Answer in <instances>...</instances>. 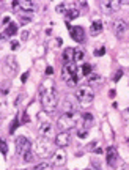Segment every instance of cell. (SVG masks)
Instances as JSON below:
<instances>
[{
	"mask_svg": "<svg viewBox=\"0 0 129 170\" xmlns=\"http://www.w3.org/2000/svg\"><path fill=\"white\" fill-rule=\"evenodd\" d=\"M40 98H41V104L44 110L47 112H52L55 110V106H57V90H55V85L54 82L50 81H46L40 90Z\"/></svg>",
	"mask_w": 129,
	"mask_h": 170,
	"instance_id": "1",
	"label": "cell"
},
{
	"mask_svg": "<svg viewBox=\"0 0 129 170\" xmlns=\"http://www.w3.org/2000/svg\"><path fill=\"white\" fill-rule=\"evenodd\" d=\"M76 125H77L76 113H63L57 120V126L60 131H71L72 128H76Z\"/></svg>",
	"mask_w": 129,
	"mask_h": 170,
	"instance_id": "2",
	"label": "cell"
},
{
	"mask_svg": "<svg viewBox=\"0 0 129 170\" xmlns=\"http://www.w3.org/2000/svg\"><path fill=\"white\" fill-rule=\"evenodd\" d=\"M76 98L79 99V102H92L93 98H95V93H93V90L90 88L88 85H84V87H79V90H77V93H76Z\"/></svg>",
	"mask_w": 129,
	"mask_h": 170,
	"instance_id": "3",
	"label": "cell"
},
{
	"mask_svg": "<svg viewBox=\"0 0 129 170\" xmlns=\"http://www.w3.org/2000/svg\"><path fill=\"white\" fill-rule=\"evenodd\" d=\"M127 29H129V24H127V21L123 19V18H118V19H115V21L112 22V32L117 35L118 38H121V36L127 32Z\"/></svg>",
	"mask_w": 129,
	"mask_h": 170,
	"instance_id": "4",
	"label": "cell"
},
{
	"mask_svg": "<svg viewBox=\"0 0 129 170\" xmlns=\"http://www.w3.org/2000/svg\"><path fill=\"white\" fill-rule=\"evenodd\" d=\"M30 148H32V142L27 137H24V136L16 137V154L24 156L27 151H30Z\"/></svg>",
	"mask_w": 129,
	"mask_h": 170,
	"instance_id": "5",
	"label": "cell"
},
{
	"mask_svg": "<svg viewBox=\"0 0 129 170\" xmlns=\"http://www.w3.org/2000/svg\"><path fill=\"white\" fill-rule=\"evenodd\" d=\"M38 132H40V136L46 140L49 139H55L54 137V125L50 121H43L40 123V126H38Z\"/></svg>",
	"mask_w": 129,
	"mask_h": 170,
	"instance_id": "6",
	"label": "cell"
},
{
	"mask_svg": "<svg viewBox=\"0 0 129 170\" xmlns=\"http://www.w3.org/2000/svg\"><path fill=\"white\" fill-rule=\"evenodd\" d=\"M71 140H72V137L69 134V131H61V132H58L55 136V145L58 148H66L71 145Z\"/></svg>",
	"mask_w": 129,
	"mask_h": 170,
	"instance_id": "7",
	"label": "cell"
},
{
	"mask_svg": "<svg viewBox=\"0 0 129 170\" xmlns=\"http://www.w3.org/2000/svg\"><path fill=\"white\" fill-rule=\"evenodd\" d=\"M35 153L38 156H41V158H46V156L52 154V148H50V145H49V143H46L44 139L41 137L40 140L36 142V145H35Z\"/></svg>",
	"mask_w": 129,
	"mask_h": 170,
	"instance_id": "8",
	"label": "cell"
},
{
	"mask_svg": "<svg viewBox=\"0 0 129 170\" xmlns=\"http://www.w3.org/2000/svg\"><path fill=\"white\" fill-rule=\"evenodd\" d=\"M13 10L14 11H21V10H25V11H35L36 10V3L35 2H27V0H19V2H13Z\"/></svg>",
	"mask_w": 129,
	"mask_h": 170,
	"instance_id": "9",
	"label": "cell"
},
{
	"mask_svg": "<svg viewBox=\"0 0 129 170\" xmlns=\"http://www.w3.org/2000/svg\"><path fill=\"white\" fill-rule=\"evenodd\" d=\"M121 2L118 0H106V2H101V10L106 13V14H112L113 11H117L120 8Z\"/></svg>",
	"mask_w": 129,
	"mask_h": 170,
	"instance_id": "10",
	"label": "cell"
},
{
	"mask_svg": "<svg viewBox=\"0 0 129 170\" xmlns=\"http://www.w3.org/2000/svg\"><path fill=\"white\" fill-rule=\"evenodd\" d=\"M77 76V66H76V63H68V65H64L63 69H61V77H63V81L66 82L69 81L71 77Z\"/></svg>",
	"mask_w": 129,
	"mask_h": 170,
	"instance_id": "11",
	"label": "cell"
},
{
	"mask_svg": "<svg viewBox=\"0 0 129 170\" xmlns=\"http://www.w3.org/2000/svg\"><path fill=\"white\" fill-rule=\"evenodd\" d=\"M66 25L69 27V35L76 43H84L85 41V32H84L82 27H71L69 24H66Z\"/></svg>",
	"mask_w": 129,
	"mask_h": 170,
	"instance_id": "12",
	"label": "cell"
},
{
	"mask_svg": "<svg viewBox=\"0 0 129 170\" xmlns=\"http://www.w3.org/2000/svg\"><path fill=\"white\" fill-rule=\"evenodd\" d=\"M64 162H66V153L63 151V148H58L57 151H54V154H52V165L60 167Z\"/></svg>",
	"mask_w": 129,
	"mask_h": 170,
	"instance_id": "13",
	"label": "cell"
},
{
	"mask_svg": "<svg viewBox=\"0 0 129 170\" xmlns=\"http://www.w3.org/2000/svg\"><path fill=\"white\" fill-rule=\"evenodd\" d=\"M117 159H118L117 148H115V147H107V150H106V161H107V164H109L110 167H115Z\"/></svg>",
	"mask_w": 129,
	"mask_h": 170,
	"instance_id": "14",
	"label": "cell"
},
{
	"mask_svg": "<svg viewBox=\"0 0 129 170\" xmlns=\"http://www.w3.org/2000/svg\"><path fill=\"white\" fill-rule=\"evenodd\" d=\"M64 65H68V63H74V49L72 47H66L63 50V55H61Z\"/></svg>",
	"mask_w": 129,
	"mask_h": 170,
	"instance_id": "15",
	"label": "cell"
},
{
	"mask_svg": "<svg viewBox=\"0 0 129 170\" xmlns=\"http://www.w3.org/2000/svg\"><path fill=\"white\" fill-rule=\"evenodd\" d=\"M5 66L8 69V74H14L18 71V63H16V60L13 58V57H8L5 60Z\"/></svg>",
	"mask_w": 129,
	"mask_h": 170,
	"instance_id": "16",
	"label": "cell"
},
{
	"mask_svg": "<svg viewBox=\"0 0 129 170\" xmlns=\"http://www.w3.org/2000/svg\"><path fill=\"white\" fill-rule=\"evenodd\" d=\"M63 109H64V113H76L77 112V106L71 99H64L63 101Z\"/></svg>",
	"mask_w": 129,
	"mask_h": 170,
	"instance_id": "17",
	"label": "cell"
},
{
	"mask_svg": "<svg viewBox=\"0 0 129 170\" xmlns=\"http://www.w3.org/2000/svg\"><path fill=\"white\" fill-rule=\"evenodd\" d=\"M90 32H92V35H93V36L99 35V33L102 32V22H101L99 19L93 21V22H92V27H90Z\"/></svg>",
	"mask_w": 129,
	"mask_h": 170,
	"instance_id": "18",
	"label": "cell"
},
{
	"mask_svg": "<svg viewBox=\"0 0 129 170\" xmlns=\"http://www.w3.org/2000/svg\"><path fill=\"white\" fill-rule=\"evenodd\" d=\"M85 60V50L82 47H76L74 49V61L76 63H80Z\"/></svg>",
	"mask_w": 129,
	"mask_h": 170,
	"instance_id": "19",
	"label": "cell"
},
{
	"mask_svg": "<svg viewBox=\"0 0 129 170\" xmlns=\"http://www.w3.org/2000/svg\"><path fill=\"white\" fill-rule=\"evenodd\" d=\"M64 18H66V21L77 19V18H79V10H77V8H69V10H66V13H64Z\"/></svg>",
	"mask_w": 129,
	"mask_h": 170,
	"instance_id": "20",
	"label": "cell"
},
{
	"mask_svg": "<svg viewBox=\"0 0 129 170\" xmlns=\"http://www.w3.org/2000/svg\"><path fill=\"white\" fill-rule=\"evenodd\" d=\"M82 120H84V126H85V129H88L90 126H92L93 123H95V117L92 115V113H84L82 115Z\"/></svg>",
	"mask_w": 129,
	"mask_h": 170,
	"instance_id": "21",
	"label": "cell"
},
{
	"mask_svg": "<svg viewBox=\"0 0 129 170\" xmlns=\"http://www.w3.org/2000/svg\"><path fill=\"white\" fill-rule=\"evenodd\" d=\"M16 32H18V24L16 22H11V24H8L6 25V29H5V35L10 38V36H13V35H16Z\"/></svg>",
	"mask_w": 129,
	"mask_h": 170,
	"instance_id": "22",
	"label": "cell"
},
{
	"mask_svg": "<svg viewBox=\"0 0 129 170\" xmlns=\"http://www.w3.org/2000/svg\"><path fill=\"white\" fill-rule=\"evenodd\" d=\"M50 168H52V164H50V162H46V161H43L41 164H38L33 170H50Z\"/></svg>",
	"mask_w": 129,
	"mask_h": 170,
	"instance_id": "23",
	"label": "cell"
},
{
	"mask_svg": "<svg viewBox=\"0 0 129 170\" xmlns=\"http://www.w3.org/2000/svg\"><path fill=\"white\" fill-rule=\"evenodd\" d=\"M21 125V120H19V117H16L14 120L11 121V126H10V134H14V131L18 129V126Z\"/></svg>",
	"mask_w": 129,
	"mask_h": 170,
	"instance_id": "24",
	"label": "cell"
},
{
	"mask_svg": "<svg viewBox=\"0 0 129 170\" xmlns=\"http://www.w3.org/2000/svg\"><path fill=\"white\" fill-rule=\"evenodd\" d=\"M0 153H2L3 156H6L8 154V145H6V142L0 137Z\"/></svg>",
	"mask_w": 129,
	"mask_h": 170,
	"instance_id": "25",
	"label": "cell"
},
{
	"mask_svg": "<svg viewBox=\"0 0 129 170\" xmlns=\"http://www.w3.org/2000/svg\"><path fill=\"white\" fill-rule=\"evenodd\" d=\"M101 81V76L99 74H96V73H92L88 76V82L90 84H95V82H99Z\"/></svg>",
	"mask_w": 129,
	"mask_h": 170,
	"instance_id": "26",
	"label": "cell"
},
{
	"mask_svg": "<svg viewBox=\"0 0 129 170\" xmlns=\"http://www.w3.org/2000/svg\"><path fill=\"white\" fill-rule=\"evenodd\" d=\"M24 161H25V162H29V164L35 161V154L32 153V150H30V151H27V153L24 154Z\"/></svg>",
	"mask_w": 129,
	"mask_h": 170,
	"instance_id": "27",
	"label": "cell"
},
{
	"mask_svg": "<svg viewBox=\"0 0 129 170\" xmlns=\"http://www.w3.org/2000/svg\"><path fill=\"white\" fill-rule=\"evenodd\" d=\"M32 21V14L29 13H21V24H27Z\"/></svg>",
	"mask_w": 129,
	"mask_h": 170,
	"instance_id": "28",
	"label": "cell"
},
{
	"mask_svg": "<svg viewBox=\"0 0 129 170\" xmlns=\"http://www.w3.org/2000/svg\"><path fill=\"white\" fill-rule=\"evenodd\" d=\"M92 73H93L92 65H84V68H82V74H85V76H90Z\"/></svg>",
	"mask_w": 129,
	"mask_h": 170,
	"instance_id": "29",
	"label": "cell"
},
{
	"mask_svg": "<svg viewBox=\"0 0 129 170\" xmlns=\"http://www.w3.org/2000/svg\"><path fill=\"white\" fill-rule=\"evenodd\" d=\"M66 85H68V87H76V85H77V76L71 77L69 81H66Z\"/></svg>",
	"mask_w": 129,
	"mask_h": 170,
	"instance_id": "30",
	"label": "cell"
},
{
	"mask_svg": "<svg viewBox=\"0 0 129 170\" xmlns=\"http://www.w3.org/2000/svg\"><path fill=\"white\" fill-rule=\"evenodd\" d=\"M88 136V131L84 128V129H80V131H77V137H80V139H85Z\"/></svg>",
	"mask_w": 129,
	"mask_h": 170,
	"instance_id": "31",
	"label": "cell"
},
{
	"mask_svg": "<svg viewBox=\"0 0 129 170\" xmlns=\"http://www.w3.org/2000/svg\"><path fill=\"white\" fill-rule=\"evenodd\" d=\"M104 54H106V47H104V46L95 50V55H96V57H101V55H104Z\"/></svg>",
	"mask_w": 129,
	"mask_h": 170,
	"instance_id": "32",
	"label": "cell"
},
{
	"mask_svg": "<svg viewBox=\"0 0 129 170\" xmlns=\"http://www.w3.org/2000/svg\"><path fill=\"white\" fill-rule=\"evenodd\" d=\"M121 76H123V71H121V69H118L117 73L113 74V82H118V81L121 79Z\"/></svg>",
	"mask_w": 129,
	"mask_h": 170,
	"instance_id": "33",
	"label": "cell"
},
{
	"mask_svg": "<svg viewBox=\"0 0 129 170\" xmlns=\"http://www.w3.org/2000/svg\"><path fill=\"white\" fill-rule=\"evenodd\" d=\"M29 121H30L29 113H27V112H24V113H22V120H21V123H29Z\"/></svg>",
	"mask_w": 129,
	"mask_h": 170,
	"instance_id": "34",
	"label": "cell"
},
{
	"mask_svg": "<svg viewBox=\"0 0 129 170\" xmlns=\"http://www.w3.org/2000/svg\"><path fill=\"white\" fill-rule=\"evenodd\" d=\"M57 11H58V13H66V5H64V3H60V5L57 6Z\"/></svg>",
	"mask_w": 129,
	"mask_h": 170,
	"instance_id": "35",
	"label": "cell"
},
{
	"mask_svg": "<svg viewBox=\"0 0 129 170\" xmlns=\"http://www.w3.org/2000/svg\"><path fill=\"white\" fill-rule=\"evenodd\" d=\"M11 49H13V50L19 49V43H18V41H11Z\"/></svg>",
	"mask_w": 129,
	"mask_h": 170,
	"instance_id": "36",
	"label": "cell"
},
{
	"mask_svg": "<svg viewBox=\"0 0 129 170\" xmlns=\"http://www.w3.org/2000/svg\"><path fill=\"white\" fill-rule=\"evenodd\" d=\"M52 73H54V68H52V66H47V68H46V74H47V76H50Z\"/></svg>",
	"mask_w": 129,
	"mask_h": 170,
	"instance_id": "37",
	"label": "cell"
},
{
	"mask_svg": "<svg viewBox=\"0 0 129 170\" xmlns=\"http://www.w3.org/2000/svg\"><path fill=\"white\" fill-rule=\"evenodd\" d=\"M2 24H3V25H8V24H11V19H10V18L6 16V18H3V21H2Z\"/></svg>",
	"mask_w": 129,
	"mask_h": 170,
	"instance_id": "38",
	"label": "cell"
},
{
	"mask_svg": "<svg viewBox=\"0 0 129 170\" xmlns=\"http://www.w3.org/2000/svg\"><path fill=\"white\" fill-rule=\"evenodd\" d=\"M27 79H29V73H24V74H22V77H21V81H22V82H25Z\"/></svg>",
	"mask_w": 129,
	"mask_h": 170,
	"instance_id": "39",
	"label": "cell"
},
{
	"mask_svg": "<svg viewBox=\"0 0 129 170\" xmlns=\"http://www.w3.org/2000/svg\"><path fill=\"white\" fill-rule=\"evenodd\" d=\"M22 40H29V32H22Z\"/></svg>",
	"mask_w": 129,
	"mask_h": 170,
	"instance_id": "40",
	"label": "cell"
},
{
	"mask_svg": "<svg viewBox=\"0 0 129 170\" xmlns=\"http://www.w3.org/2000/svg\"><path fill=\"white\" fill-rule=\"evenodd\" d=\"M96 143H98V142H93V143H90V145H88V150H95Z\"/></svg>",
	"mask_w": 129,
	"mask_h": 170,
	"instance_id": "41",
	"label": "cell"
},
{
	"mask_svg": "<svg viewBox=\"0 0 129 170\" xmlns=\"http://www.w3.org/2000/svg\"><path fill=\"white\" fill-rule=\"evenodd\" d=\"M85 170H99V168H85Z\"/></svg>",
	"mask_w": 129,
	"mask_h": 170,
	"instance_id": "42",
	"label": "cell"
},
{
	"mask_svg": "<svg viewBox=\"0 0 129 170\" xmlns=\"http://www.w3.org/2000/svg\"><path fill=\"white\" fill-rule=\"evenodd\" d=\"M0 121H2V113H0Z\"/></svg>",
	"mask_w": 129,
	"mask_h": 170,
	"instance_id": "43",
	"label": "cell"
}]
</instances>
